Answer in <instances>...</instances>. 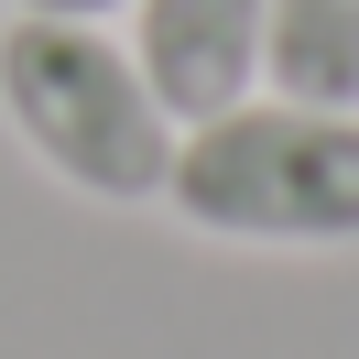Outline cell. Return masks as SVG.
I'll use <instances>...</instances> for the list:
<instances>
[{"mask_svg":"<svg viewBox=\"0 0 359 359\" xmlns=\"http://www.w3.org/2000/svg\"><path fill=\"white\" fill-rule=\"evenodd\" d=\"M163 207L207 240H250V250H348L359 240V109L240 98L218 120H185Z\"/></svg>","mask_w":359,"mask_h":359,"instance_id":"1","label":"cell"},{"mask_svg":"<svg viewBox=\"0 0 359 359\" xmlns=\"http://www.w3.org/2000/svg\"><path fill=\"white\" fill-rule=\"evenodd\" d=\"M262 11L272 0H131V66L175 131L262 88Z\"/></svg>","mask_w":359,"mask_h":359,"instance_id":"3","label":"cell"},{"mask_svg":"<svg viewBox=\"0 0 359 359\" xmlns=\"http://www.w3.org/2000/svg\"><path fill=\"white\" fill-rule=\"evenodd\" d=\"M262 88L305 109H359V0H272L262 11Z\"/></svg>","mask_w":359,"mask_h":359,"instance_id":"4","label":"cell"},{"mask_svg":"<svg viewBox=\"0 0 359 359\" xmlns=\"http://www.w3.org/2000/svg\"><path fill=\"white\" fill-rule=\"evenodd\" d=\"M11 11H44V22H98V11H131V0H11Z\"/></svg>","mask_w":359,"mask_h":359,"instance_id":"5","label":"cell"},{"mask_svg":"<svg viewBox=\"0 0 359 359\" xmlns=\"http://www.w3.org/2000/svg\"><path fill=\"white\" fill-rule=\"evenodd\" d=\"M0 109L44 175H66L98 207H153L163 175H175V120L142 88L131 44H109L98 22L11 11L0 22Z\"/></svg>","mask_w":359,"mask_h":359,"instance_id":"2","label":"cell"}]
</instances>
